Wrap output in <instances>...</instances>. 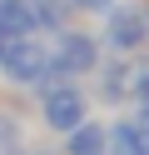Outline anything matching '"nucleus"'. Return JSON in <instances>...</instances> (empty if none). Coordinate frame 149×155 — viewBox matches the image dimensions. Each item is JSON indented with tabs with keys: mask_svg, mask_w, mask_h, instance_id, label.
<instances>
[{
	"mask_svg": "<svg viewBox=\"0 0 149 155\" xmlns=\"http://www.w3.org/2000/svg\"><path fill=\"white\" fill-rule=\"evenodd\" d=\"M45 45H50V75H60V80H89L99 70V60H104L99 35L85 30V25H65Z\"/></svg>",
	"mask_w": 149,
	"mask_h": 155,
	"instance_id": "1",
	"label": "nucleus"
},
{
	"mask_svg": "<svg viewBox=\"0 0 149 155\" xmlns=\"http://www.w3.org/2000/svg\"><path fill=\"white\" fill-rule=\"evenodd\" d=\"M35 95H40V105H35V110H40V125H45L55 140L65 130H75L85 115H95V100H89V90L79 80H45Z\"/></svg>",
	"mask_w": 149,
	"mask_h": 155,
	"instance_id": "2",
	"label": "nucleus"
},
{
	"mask_svg": "<svg viewBox=\"0 0 149 155\" xmlns=\"http://www.w3.org/2000/svg\"><path fill=\"white\" fill-rule=\"evenodd\" d=\"M0 80L15 85V90H40L45 80H60V75H50V45H45V35L5 40V50H0Z\"/></svg>",
	"mask_w": 149,
	"mask_h": 155,
	"instance_id": "3",
	"label": "nucleus"
},
{
	"mask_svg": "<svg viewBox=\"0 0 149 155\" xmlns=\"http://www.w3.org/2000/svg\"><path fill=\"white\" fill-rule=\"evenodd\" d=\"M99 45H104V55H134L149 45V20H144V5L139 0H114L104 15H99Z\"/></svg>",
	"mask_w": 149,
	"mask_h": 155,
	"instance_id": "4",
	"label": "nucleus"
},
{
	"mask_svg": "<svg viewBox=\"0 0 149 155\" xmlns=\"http://www.w3.org/2000/svg\"><path fill=\"white\" fill-rule=\"evenodd\" d=\"M134 70H139V60L134 55H104L99 60V70L89 75L95 80V95L89 100H99V105H129V85H134Z\"/></svg>",
	"mask_w": 149,
	"mask_h": 155,
	"instance_id": "5",
	"label": "nucleus"
},
{
	"mask_svg": "<svg viewBox=\"0 0 149 155\" xmlns=\"http://www.w3.org/2000/svg\"><path fill=\"white\" fill-rule=\"evenodd\" d=\"M104 155H149V140L134 125V115H119L104 125Z\"/></svg>",
	"mask_w": 149,
	"mask_h": 155,
	"instance_id": "6",
	"label": "nucleus"
},
{
	"mask_svg": "<svg viewBox=\"0 0 149 155\" xmlns=\"http://www.w3.org/2000/svg\"><path fill=\"white\" fill-rule=\"evenodd\" d=\"M60 155H104V120H95V115H85V120L75 125V130L60 135Z\"/></svg>",
	"mask_w": 149,
	"mask_h": 155,
	"instance_id": "7",
	"label": "nucleus"
},
{
	"mask_svg": "<svg viewBox=\"0 0 149 155\" xmlns=\"http://www.w3.org/2000/svg\"><path fill=\"white\" fill-rule=\"evenodd\" d=\"M25 35H40L30 0H0V40H25Z\"/></svg>",
	"mask_w": 149,
	"mask_h": 155,
	"instance_id": "8",
	"label": "nucleus"
},
{
	"mask_svg": "<svg viewBox=\"0 0 149 155\" xmlns=\"http://www.w3.org/2000/svg\"><path fill=\"white\" fill-rule=\"evenodd\" d=\"M30 10H35V30L40 35H55V30H65L70 25V0H30Z\"/></svg>",
	"mask_w": 149,
	"mask_h": 155,
	"instance_id": "9",
	"label": "nucleus"
},
{
	"mask_svg": "<svg viewBox=\"0 0 149 155\" xmlns=\"http://www.w3.org/2000/svg\"><path fill=\"white\" fill-rule=\"evenodd\" d=\"M25 125H20L15 110H0V155H20V145H25Z\"/></svg>",
	"mask_w": 149,
	"mask_h": 155,
	"instance_id": "10",
	"label": "nucleus"
},
{
	"mask_svg": "<svg viewBox=\"0 0 149 155\" xmlns=\"http://www.w3.org/2000/svg\"><path fill=\"white\" fill-rule=\"evenodd\" d=\"M129 105H134V110H149V60H139V70H134V85H129Z\"/></svg>",
	"mask_w": 149,
	"mask_h": 155,
	"instance_id": "11",
	"label": "nucleus"
},
{
	"mask_svg": "<svg viewBox=\"0 0 149 155\" xmlns=\"http://www.w3.org/2000/svg\"><path fill=\"white\" fill-rule=\"evenodd\" d=\"M109 5H114V0H70V10H79V15H95V20L109 10Z\"/></svg>",
	"mask_w": 149,
	"mask_h": 155,
	"instance_id": "12",
	"label": "nucleus"
},
{
	"mask_svg": "<svg viewBox=\"0 0 149 155\" xmlns=\"http://www.w3.org/2000/svg\"><path fill=\"white\" fill-rule=\"evenodd\" d=\"M20 155H60V145H50V140H25Z\"/></svg>",
	"mask_w": 149,
	"mask_h": 155,
	"instance_id": "13",
	"label": "nucleus"
}]
</instances>
